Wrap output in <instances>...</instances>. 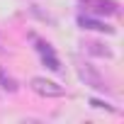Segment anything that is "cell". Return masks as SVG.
Segmentation results:
<instances>
[{
  "mask_svg": "<svg viewBox=\"0 0 124 124\" xmlns=\"http://www.w3.org/2000/svg\"><path fill=\"white\" fill-rule=\"evenodd\" d=\"M83 5V10L88 15H95V17H114L119 15V3L114 0H78Z\"/></svg>",
  "mask_w": 124,
  "mask_h": 124,
  "instance_id": "cell-2",
  "label": "cell"
},
{
  "mask_svg": "<svg viewBox=\"0 0 124 124\" xmlns=\"http://www.w3.org/2000/svg\"><path fill=\"white\" fill-rule=\"evenodd\" d=\"M78 24H80L83 29H93V32H105V34H114V27H109V24H105V22H100V20L90 17V15H80V17H78Z\"/></svg>",
  "mask_w": 124,
  "mask_h": 124,
  "instance_id": "cell-5",
  "label": "cell"
},
{
  "mask_svg": "<svg viewBox=\"0 0 124 124\" xmlns=\"http://www.w3.org/2000/svg\"><path fill=\"white\" fill-rule=\"evenodd\" d=\"M29 88H32V93H37L39 97H61V95L66 93L58 83L46 80V78H32V80H29Z\"/></svg>",
  "mask_w": 124,
  "mask_h": 124,
  "instance_id": "cell-3",
  "label": "cell"
},
{
  "mask_svg": "<svg viewBox=\"0 0 124 124\" xmlns=\"http://www.w3.org/2000/svg\"><path fill=\"white\" fill-rule=\"evenodd\" d=\"M0 85H3V90H8V93H15L17 90V80L12 76H8L5 68H0Z\"/></svg>",
  "mask_w": 124,
  "mask_h": 124,
  "instance_id": "cell-7",
  "label": "cell"
},
{
  "mask_svg": "<svg viewBox=\"0 0 124 124\" xmlns=\"http://www.w3.org/2000/svg\"><path fill=\"white\" fill-rule=\"evenodd\" d=\"M34 44H37V51H39V56H41V61H44V66L58 73V71H61V63H58L56 54H54V46H51L49 41L39 39V37H34Z\"/></svg>",
  "mask_w": 124,
  "mask_h": 124,
  "instance_id": "cell-4",
  "label": "cell"
},
{
  "mask_svg": "<svg viewBox=\"0 0 124 124\" xmlns=\"http://www.w3.org/2000/svg\"><path fill=\"white\" fill-rule=\"evenodd\" d=\"M76 71H78L80 80H83L85 85H90L93 90H100V93H107V90H109L107 80H105V78L97 73V68H95V66L85 63V61H76Z\"/></svg>",
  "mask_w": 124,
  "mask_h": 124,
  "instance_id": "cell-1",
  "label": "cell"
},
{
  "mask_svg": "<svg viewBox=\"0 0 124 124\" xmlns=\"http://www.w3.org/2000/svg\"><path fill=\"white\" fill-rule=\"evenodd\" d=\"M83 49L88 51V54H95V56H107V58H112V49H102V44L100 41H83Z\"/></svg>",
  "mask_w": 124,
  "mask_h": 124,
  "instance_id": "cell-6",
  "label": "cell"
}]
</instances>
